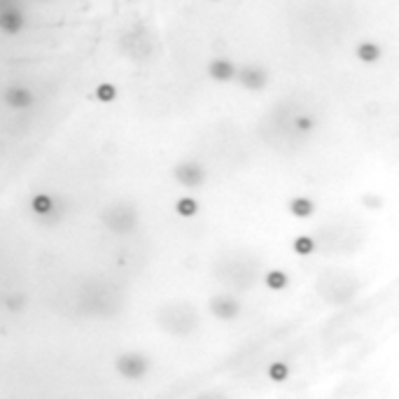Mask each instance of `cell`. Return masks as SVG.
<instances>
[{
	"label": "cell",
	"instance_id": "6da1fadb",
	"mask_svg": "<svg viewBox=\"0 0 399 399\" xmlns=\"http://www.w3.org/2000/svg\"><path fill=\"white\" fill-rule=\"evenodd\" d=\"M101 220L110 231L115 233H126L133 231L138 224V212L133 206L129 203H115V206H107L105 210L101 212Z\"/></svg>",
	"mask_w": 399,
	"mask_h": 399
},
{
	"label": "cell",
	"instance_id": "7a4b0ae2",
	"mask_svg": "<svg viewBox=\"0 0 399 399\" xmlns=\"http://www.w3.org/2000/svg\"><path fill=\"white\" fill-rule=\"evenodd\" d=\"M173 175L180 185L185 187L194 189V187H201L203 182H206V171H203L201 164L196 161H180L175 168H173Z\"/></svg>",
	"mask_w": 399,
	"mask_h": 399
},
{
	"label": "cell",
	"instance_id": "3957f363",
	"mask_svg": "<svg viewBox=\"0 0 399 399\" xmlns=\"http://www.w3.org/2000/svg\"><path fill=\"white\" fill-rule=\"evenodd\" d=\"M147 369H150L147 357H142V355H138V353H126L117 359V371H119L124 378L138 380L147 374Z\"/></svg>",
	"mask_w": 399,
	"mask_h": 399
},
{
	"label": "cell",
	"instance_id": "277c9868",
	"mask_svg": "<svg viewBox=\"0 0 399 399\" xmlns=\"http://www.w3.org/2000/svg\"><path fill=\"white\" fill-rule=\"evenodd\" d=\"M238 82H241V86H245V89H250V91H259L266 86L268 75H266V70L259 66H245L238 70Z\"/></svg>",
	"mask_w": 399,
	"mask_h": 399
},
{
	"label": "cell",
	"instance_id": "5b68a950",
	"mask_svg": "<svg viewBox=\"0 0 399 399\" xmlns=\"http://www.w3.org/2000/svg\"><path fill=\"white\" fill-rule=\"evenodd\" d=\"M208 75L215 82H231L233 77H238V68L229 59H212L208 63Z\"/></svg>",
	"mask_w": 399,
	"mask_h": 399
},
{
	"label": "cell",
	"instance_id": "8992f818",
	"mask_svg": "<svg viewBox=\"0 0 399 399\" xmlns=\"http://www.w3.org/2000/svg\"><path fill=\"white\" fill-rule=\"evenodd\" d=\"M210 311L220 320H233L238 315V311H241V306H238V301H233L229 297H215L210 301Z\"/></svg>",
	"mask_w": 399,
	"mask_h": 399
},
{
	"label": "cell",
	"instance_id": "52a82bcc",
	"mask_svg": "<svg viewBox=\"0 0 399 399\" xmlns=\"http://www.w3.org/2000/svg\"><path fill=\"white\" fill-rule=\"evenodd\" d=\"M0 28L5 30L7 35H16L24 28V14L19 10H5L0 14Z\"/></svg>",
	"mask_w": 399,
	"mask_h": 399
},
{
	"label": "cell",
	"instance_id": "ba28073f",
	"mask_svg": "<svg viewBox=\"0 0 399 399\" xmlns=\"http://www.w3.org/2000/svg\"><path fill=\"white\" fill-rule=\"evenodd\" d=\"M5 103L12 107H28L33 103V94L24 86H12L5 91Z\"/></svg>",
	"mask_w": 399,
	"mask_h": 399
},
{
	"label": "cell",
	"instance_id": "9c48e42d",
	"mask_svg": "<svg viewBox=\"0 0 399 399\" xmlns=\"http://www.w3.org/2000/svg\"><path fill=\"white\" fill-rule=\"evenodd\" d=\"M380 54H383V49H380L378 42H359L357 47H355V56H357L362 63H376V61L380 59Z\"/></svg>",
	"mask_w": 399,
	"mask_h": 399
},
{
	"label": "cell",
	"instance_id": "30bf717a",
	"mask_svg": "<svg viewBox=\"0 0 399 399\" xmlns=\"http://www.w3.org/2000/svg\"><path fill=\"white\" fill-rule=\"evenodd\" d=\"M30 208H33V212L40 215V217H49V215H54V210H56V201L51 196H47V194H38V196H33Z\"/></svg>",
	"mask_w": 399,
	"mask_h": 399
},
{
	"label": "cell",
	"instance_id": "8fae6325",
	"mask_svg": "<svg viewBox=\"0 0 399 399\" xmlns=\"http://www.w3.org/2000/svg\"><path fill=\"white\" fill-rule=\"evenodd\" d=\"M315 210V203L311 201V198L306 196H294L292 201H289V212H292L294 217H311Z\"/></svg>",
	"mask_w": 399,
	"mask_h": 399
},
{
	"label": "cell",
	"instance_id": "7c38bea8",
	"mask_svg": "<svg viewBox=\"0 0 399 399\" xmlns=\"http://www.w3.org/2000/svg\"><path fill=\"white\" fill-rule=\"evenodd\" d=\"M175 210H177V215H180V217H194V215H196V210H198V203L194 201L192 196H185V198H180V201H177Z\"/></svg>",
	"mask_w": 399,
	"mask_h": 399
},
{
	"label": "cell",
	"instance_id": "4fadbf2b",
	"mask_svg": "<svg viewBox=\"0 0 399 399\" xmlns=\"http://www.w3.org/2000/svg\"><path fill=\"white\" fill-rule=\"evenodd\" d=\"M264 283H266V287H271V289H285V287H287V276L276 268V271H268L266 273Z\"/></svg>",
	"mask_w": 399,
	"mask_h": 399
},
{
	"label": "cell",
	"instance_id": "5bb4252c",
	"mask_svg": "<svg viewBox=\"0 0 399 399\" xmlns=\"http://www.w3.org/2000/svg\"><path fill=\"white\" fill-rule=\"evenodd\" d=\"M289 376V369L285 362H273L271 367H268V378L276 380V383H283V380H287Z\"/></svg>",
	"mask_w": 399,
	"mask_h": 399
},
{
	"label": "cell",
	"instance_id": "9a60e30c",
	"mask_svg": "<svg viewBox=\"0 0 399 399\" xmlns=\"http://www.w3.org/2000/svg\"><path fill=\"white\" fill-rule=\"evenodd\" d=\"M94 96H96L101 103H110V101H115L117 89L110 84V82H103V84H98V86H96V91H94Z\"/></svg>",
	"mask_w": 399,
	"mask_h": 399
},
{
	"label": "cell",
	"instance_id": "2e32d148",
	"mask_svg": "<svg viewBox=\"0 0 399 399\" xmlns=\"http://www.w3.org/2000/svg\"><path fill=\"white\" fill-rule=\"evenodd\" d=\"M315 250V241L311 236H299L294 241V252L297 255H311Z\"/></svg>",
	"mask_w": 399,
	"mask_h": 399
},
{
	"label": "cell",
	"instance_id": "e0dca14e",
	"mask_svg": "<svg viewBox=\"0 0 399 399\" xmlns=\"http://www.w3.org/2000/svg\"><path fill=\"white\" fill-rule=\"evenodd\" d=\"M294 124H297V129H301V131H309L311 126H313V119H311V117H297V121H294Z\"/></svg>",
	"mask_w": 399,
	"mask_h": 399
},
{
	"label": "cell",
	"instance_id": "ac0fdd59",
	"mask_svg": "<svg viewBox=\"0 0 399 399\" xmlns=\"http://www.w3.org/2000/svg\"><path fill=\"white\" fill-rule=\"evenodd\" d=\"M212 3H217V0H212Z\"/></svg>",
	"mask_w": 399,
	"mask_h": 399
}]
</instances>
